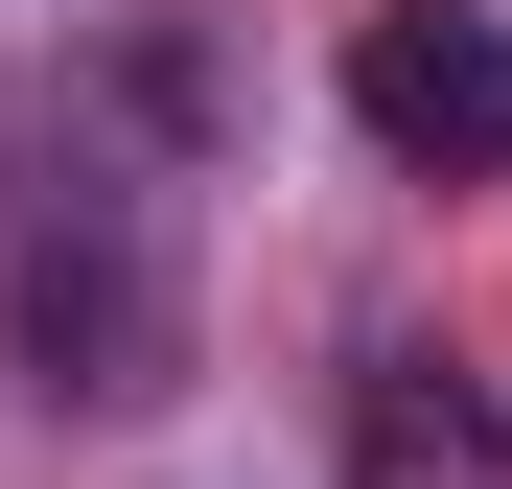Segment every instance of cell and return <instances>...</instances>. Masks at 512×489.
<instances>
[{
    "mask_svg": "<svg viewBox=\"0 0 512 489\" xmlns=\"http://www.w3.org/2000/svg\"><path fill=\"white\" fill-rule=\"evenodd\" d=\"M350 117H373V163H419V187H489V163H512V24H489V0L350 24Z\"/></svg>",
    "mask_w": 512,
    "mask_h": 489,
    "instance_id": "cell-1",
    "label": "cell"
},
{
    "mask_svg": "<svg viewBox=\"0 0 512 489\" xmlns=\"http://www.w3.org/2000/svg\"><path fill=\"white\" fill-rule=\"evenodd\" d=\"M24 350H47V396H163L187 303H163V257H140L117 210H70L47 257H24Z\"/></svg>",
    "mask_w": 512,
    "mask_h": 489,
    "instance_id": "cell-2",
    "label": "cell"
},
{
    "mask_svg": "<svg viewBox=\"0 0 512 489\" xmlns=\"http://www.w3.org/2000/svg\"><path fill=\"white\" fill-rule=\"evenodd\" d=\"M350 489H512L489 373H443V350H373V373H350Z\"/></svg>",
    "mask_w": 512,
    "mask_h": 489,
    "instance_id": "cell-3",
    "label": "cell"
}]
</instances>
